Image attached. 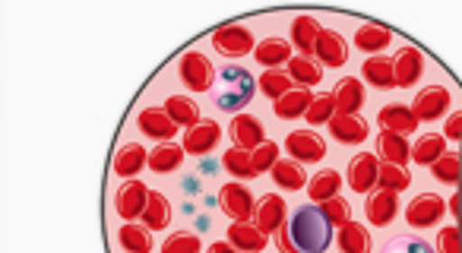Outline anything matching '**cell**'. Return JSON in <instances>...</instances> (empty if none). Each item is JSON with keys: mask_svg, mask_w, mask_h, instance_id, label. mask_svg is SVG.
Returning <instances> with one entry per match:
<instances>
[{"mask_svg": "<svg viewBox=\"0 0 462 253\" xmlns=\"http://www.w3.org/2000/svg\"><path fill=\"white\" fill-rule=\"evenodd\" d=\"M329 240H333V221L314 203L298 206L289 215V225L279 231L282 253H327Z\"/></svg>", "mask_w": 462, "mask_h": 253, "instance_id": "6da1fadb", "label": "cell"}, {"mask_svg": "<svg viewBox=\"0 0 462 253\" xmlns=\"http://www.w3.org/2000/svg\"><path fill=\"white\" fill-rule=\"evenodd\" d=\"M254 73L241 64H228L218 73V86H216V108L225 114H241L247 104L254 102Z\"/></svg>", "mask_w": 462, "mask_h": 253, "instance_id": "7a4b0ae2", "label": "cell"}, {"mask_svg": "<svg viewBox=\"0 0 462 253\" xmlns=\"http://www.w3.org/2000/svg\"><path fill=\"white\" fill-rule=\"evenodd\" d=\"M212 48H216L222 58L228 60H238L245 58V54H254L257 48H254V35L247 26H222L212 32Z\"/></svg>", "mask_w": 462, "mask_h": 253, "instance_id": "3957f363", "label": "cell"}, {"mask_svg": "<svg viewBox=\"0 0 462 253\" xmlns=\"http://www.w3.org/2000/svg\"><path fill=\"white\" fill-rule=\"evenodd\" d=\"M216 67L209 58H203L199 51H187L180 58V79L190 92H209L216 86Z\"/></svg>", "mask_w": 462, "mask_h": 253, "instance_id": "277c9868", "label": "cell"}, {"mask_svg": "<svg viewBox=\"0 0 462 253\" xmlns=\"http://www.w3.org/2000/svg\"><path fill=\"white\" fill-rule=\"evenodd\" d=\"M149 194H152V190H149L143 181H124L115 196L117 215H121L124 221L143 219V212H146V206H149Z\"/></svg>", "mask_w": 462, "mask_h": 253, "instance_id": "5b68a950", "label": "cell"}, {"mask_svg": "<svg viewBox=\"0 0 462 253\" xmlns=\"http://www.w3.org/2000/svg\"><path fill=\"white\" fill-rule=\"evenodd\" d=\"M218 209L228 215L231 221H251L254 212V194L245 187V184H225L218 190Z\"/></svg>", "mask_w": 462, "mask_h": 253, "instance_id": "8992f818", "label": "cell"}, {"mask_svg": "<svg viewBox=\"0 0 462 253\" xmlns=\"http://www.w3.org/2000/svg\"><path fill=\"white\" fill-rule=\"evenodd\" d=\"M443 212H447V200H443V196L418 194L415 200L409 203V209H405V221H409L411 228H430L443 219Z\"/></svg>", "mask_w": 462, "mask_h": 253, "instance_id": "52a82bcc", "label": "cell"}, {"mask_svg": "<svg viewBox=\"0 0 462 253\" xmlns=\"http://www.w3.org/2000/svg\"><path fill=\"white\" fill-rule=\"evenodd\" d=\"M285 152H291L295 162L310 165V162H320V158L327 156V143H323V137L314 131H295L285 137Z\"/></svg>", "mask_w": 462, "mask_h": 253, "instance_id": "ba28073f", "label": "cell"}, {"mask_svg": "<svg viewBox=\"0 0 462 253\" xmlns=\"http://www.w3.org/2000/svg\"><path fill=\"white\" fill-rule=\"evenodd\" d=\"M374 184H380V165L374 152H361L348 162V187L355 194H374Z\"/></svg>", "mask_w": 462, "mask_h": 253, "instance_id": "9c48e42d", "label": "cell"}, {"mask_svg": "<svg viewBox=\"0 0 462 253\" xmlns=\"http://www.w3.org/2000/svg\"><path fill=\"white\" fill-rule=\"evenodd\" d=\"M285 212H289V206H285V200L279 194H263L257 203V215H254V221H257L260 231L266 234H279L289 221H285Z\"/></svg>", "mask_w": 462, "mask_h": 253, "instance_id": "30bf717a", "label": "cell"}, {"mask_svg": "<svg viewBox=\"0 0 462 253\" xmlns=\"http://www.w3.org/2000/svg\"><path fill=\"white\" fill-rule=\"evenodd\" d=\"M218 140H222V127L216 121H209V117H203L197 127H190L184 133V149L187 156H206V152L216 149Z\"/></svg>", "mask_w": 462, "mask_h": 253, "instance_id": "8fae6325", "label": "cell"}, {"mask_svg": "<svg viewBox=\"0 0 462 253\" xmlns=\"http://www.w3.org/2000/svg\"><path fill=\"white\" fill-rule=\"evenodd\" d=\"M447 108H449V92L443 86H428L411 102V111L418 114V121H437V117L447 114Z\"/></svg>", "mask_w": 462, "mask_h": 253, "instance_id": "7c38bea8", "label": "cell"}, {"mask_svg": "<svg viewBox=\"0 0 462 253\" xmlns=\"http://www.w3.org/2000/svg\"><path fill=\"white\" fill-rule=\"evenodd\" d=\"M136 123H140V131L146 133V137L162 140V143H168V140L178 133V123L171 121V114H168L165 108H143L140 114H136Z\"/></svg>", "mask_w": 462, "mask_h": 253, "instance_id": "4fadbf2b", "label": "cell"}, {"mask_svg": "<svg viewBox=\"0 0 462 253\" xmlns=\"http://www.w3.org/2000/svg\"><path fill=\"white\" fill-rule=\"evenodd\" d=\"M396 212H399V200H396V194L393 190H374V194H367V203H365V215H367V221L371 225H377V228H383V225H390L393 219H396Z\"/></svg>", "mask_w": 462, "mask_h": 253, "instance_id": "5bb4252c", "label": "cell"}, {"mask_svg": "<svg viewBox=\"0 0 462 253\" xmlns=\"http://www.w3.org/2000/svg\"><path fill=\"white\" fill-rule=\"evenodd\" d=\"M329 137L339 140V143H346V146L365 143V140H367L365 117H358V114H336L333 121H329Z\"/></svg>", "mask_w": 462, "mask_h": 253, "instance_id": "9a60e30c", "label": "cell"}, {"mask_svg": "<svg viewBox=\"0 0 462 253\" xmlns=\"http://www.w3.org/2000/svg\"><path fill=\"white\" fill-rule=\"evenodd\" d=\"M317 58H320V64H327L329 70H336V67H346L348 41L342 39L336 29H323L320 41H317Z\"/></svg>", "mask_w": 462, "mask_h": 253, "instance_id": "2e32d148", "label": "cell"}, {"mask_svg": "<svg viewBox=\"0 0 462 253\" xmlns=\"http://www.w3.org/2000/svg\"><path fill=\"white\" fill-rule=\"evenodd\" d=\"M231 140H235L238 149H257V146L266 143L263 123H260L254 114H238L235 121H231Z\"/></svg>", "mask_w": 462, "mask_h": 253, "instance_id": "e0dca14e", "label": "cell"}, {"mask_svg": "<svg viewBox=\"0 0 462 253\" xmlns=\"http://www.w3.org/2000/svg\"><path fill=\"white\" fill-rule=\"evenodd\" d=\"M377 123L383 127V131L409 137V133L418 131V114L411 108H405V104H386V108L377 114Z\"/></svg>", "mask_w": 462, "mask_h": 253, "instance_id": "ac0fdd59", "label": "cell"}, {"mask_svg": "<svg viewBox=\"0 0 462 253\" xmlns=\"http://www.w3.org/2000/svg\"><path fill=\"white\" fill-rule=\"evenodd\" d=\"M228 244H235L241 253H260L266 247V231H260L257 221H235L228 228Z\"/></svg>", "mask_w": 462, "mask_h": 253, "instance_id": "d6986e66", "label": "cell"}, {"mask_svg": "<svg viewBox=\"0 0 462 253\" xmlns=\"http://www.w3.org/2000/svg\"><path fill=\"white\" fill-rule=\"evenodd\" d=\"M393 64H396V86H402V89H409V86L418 83V77H421L424 70V58L418 48L405 45L402 51L393 58Z\"/></svg>", "mask_w": 462, "mask_h": 253, "instance_id": "ffe728a7", "label": "cell"}, {"mask_svg": "<svg viewBox=\"0 0 462 253\" xmlns=\"http://www.w3.org/2000/svg\"><path fill=\"white\" fill-rule=\"evenodd\" d=\"M254 58H257V64H263L266 70H279L282 64H291V45L285 39H276V35H270V39H263L257 45Z\"/></svg>", "mask_w": 462, "mask_h": 253, "instance_id": "44dd1931", "label": "cell"}, {"mask_svg": "<svg viewBox=\"0 0 462 253\" xmlns=\"http://www.w3.org/2000/svg\"><path fill=\"white\" fill-rule=\"evenodd\" d=\"M310 104H314L310 89H291L289 95H282L279 102H273V114H276L279 121H295V117L308 114Z\"/></svg>", "mask_w": 462, "mask_h": 253, "instance_id": "7402d4cb", "label": "cell"}, {"mask_svg": "<svg viewBox=\"0 0 462 253\" xmlns=\"http://www.w3.org/2000/svg\"><path fill=\"white\" fill-rule=\"evenodd\" d=\"M320 32H323V29L317 26L314 16H298V20L291 23V45H295L298 51L304 54V58H310V54H317V41H320Z\"/></svg>", "mask_w": 462, "mask_h": 253, "instance_id": "603a6c76", "label": "cell"}, {"mask_svg": "<svg viewBox=\"0 0 462 253\" xmlns=\"http://www.w3.org/2000/svg\"><path fill=\"white\" fill-rule=\"evenodd\" d=\"M361 77L365 83H371L374 89H393L396 86V64L390 58H367L365 67H361Z\"/></svg>", "mask_w": 462, "mask_h": 253, "instance_id": "cb8c5ba5", "label": "cell"}, {"mask_svg": "<svg viewBox=\"0 0 462 253\" xmlns=\"http://www.w3.org/2000/svg\"><path fill=\"white\" fill-rule=\"evenodd\" d=\"M333 98L339 114H358V108L365 104V86H361V79L348 77L333 89Z\"/></svg>", "mask_w": 462, "mask_h": 253, "instance_id": "d4e9b609", "label": "cell"}, {"mask_svg": "<svg viewBox=\"0 0 462 253\" xmlns=\"http://www.w3.org/2000/svg\"><path fill=\"white\" fill-rule=\"evenodd\" d=\"M143 165H149V156L140 143H124L121 149L115 152V175L117 177H134L140 175Z\"/></svg>", "mask_w": 462, "mask_h": 253, "instance_id": "484cf974", "label": "cell"}, {"mask_svg": "<svg viewBox=\"0 0 462 253\" xmlns=\"http://www.w3.org/2000/svg\"><path fill=\"white\" fill-rule=\"evenodd\" d=\"M377 152H380V158H383V162L402 165V168H405V162L411 158V146L405 143L402 133H390V131H383L377 137Z\"/></svg>", "mask_w": 462, "mask_h": 253, "instance_id": "4316f807", "label": "cell"}, {"mask_svg": "<svg viewBox=\"0 0 462 253\" xmlns=\"http://www.w3.org/2000/svg\"><path fill=\"white\" fill-rule=\"evenodd\" d=\"M393 41V32L386 26H377V23H367L355 32V48L358 51H367L371 58H377V51H383L386 45Z\"/></svg>", "mask_w": 462, "mask_h": 253, "instance_id": "83f0119b", "label": "cell"}, {"mask_svg": "<svg viewBox=\"0 0 462 253\" xmlns=\"http://www.w3.org/2000/svg\"><path fill=\"white\" fill-rule=\"evenodd\" d=\"M184 156H187L184 146H174V143L159 146V149H152V156H149V171H152V175H171V171H178L180 165H184Z\"/></svg>", "mask_w": 462, "mask_h": 253, "instance_id": "f1b7e54d", "label": "cell"}, {"mask_svg": "<svg viewBox=\"0 0 462 253\" xmlns=\"http://www.w3.org/2000/svg\"><path fill=\"white\" fill-rule=\"evenodd\" d=\"M270 175L282 190H304V184H310V177L304 175L301 162H295V158H279V165L270 171Z\"/></svg>", "mask_w": 462, "mask_h": 253, "instance_id": "f546056e", "label": "cell"}, {"mask_svg": "<svg viewBox=\"0 0 462 253\" xmlns=\"http://www.w3.org/2000/svg\"><path fill=\"white\" fill-rule=\"evenodd\" d=\"M117 244L127 253H152V238H149L146 225H134V221H124L121 231H117Z\"/></svg>", "mask_w": 462, "mask_h": 253, "instance_id": "4dcf8cb0", "label": "cell"}, {"mask_svg": "<svg viewBox=\"0 0 462 253\" xmlns=\"http://www.w3.org/2000/svg\"><path fill=\"white\" fill-rule=\"evenodd\" d=\"M339 184H342L339 171H333V168L317 171V175L310 177V184H308L310 200H314V203H327V200H333V196H339Z\"/></svg>", "mask_w": 462, "mask_h": 253, "instance_id": "1f68e13d", "label": "cell"}, {"mask_svg": "<svg viewBox=\"0 0 462 253\" xmlns=\"http://www.w3.org/2000/svg\"><path fill=\"white\" fill-rule=\"evenodd\" d=\"M339 250L342 253H371V234L358 221L339 225Z\"/></svg>", "mask_w": 462, "mask_h": 253, "instance_id": "d6a6232c", "label": "cell"}, {"mask_svg": "<svg viewBox=\"0 0 462 253\" xmlns=\"http://www.w3.org/2000/svg\"><path fill=\"white\" fill-rule=\"evenodd\" d=\"M168 221H171V203H168L165 194L152 190V194H149L146 212H143V225L152 228V231H162V228H168Z\"/></svg>", "mask_w": 462, "mask_h": 253, "instance_id": "836d02e7", "label": "cell"}, {"mask_svg": "<svg viewBox=\"0 0 462 253\" xmlns=\"http://www.w3.org/2000/svg\"><path fill=\"white\" fill-rule=\"evenodd\" d=\"M165 111L171 114V121L178 123V127H187V131H190V127H197V123L203 121V117H199L197 102H190L187 95H171L165 102Z\"/></svg>", "mask_w": 462, "mask_h": 253, "instance_id": "e575fe53", "label": "cell"}, {"mask_svg": "<svg viewBox=\"0 0 462 253\" xmlns=\"http://www.w3.org/2000/svg\"><path fill=\"white\" fill-rule=\"evenodd\" d=\"M289 77L295 79L301 89H310V86H317L323 79V70H320V64H317L314 58H304V54H298V58H291V64H289Z\"/></svg>", "mask_w": 462, "mask_h": 253, "instance_id": "d590c367", "label": "cell"}, {"mask_svg": "<svg viewBox=\"0 0 462 253\" xmlns=\"http://www.w3.org/2000/svg\"><path fill=\"white\" fill-rule=\"evenodd\" d=\"M411 158H415L418 165H428V168L440 162L443 158V137L440 133H424V137L411 146Z\"/></svg>", "mask_w": 462, "mask_h": 253, "instance_id": "8d00e7d4", "label": "cell"}, {"mask_svg": "<svg viewBox=\"0 0 462 253\" xmlns=\"http://www.w3.org/2000/svg\"><path fill=\"white\" fill-rule=\"evenodd\" d=\"M222 165L228 168V175H231V177H241V181H247V177L257 175V168H254V156H251L247 149H238V146L225 152V156H222Z\"/></svg>", "mask_w": 462, "mask_h": 253, "instance_id": "74e56055", "label": "cell"}, {"mask_svg": "<svg viewBox=\"0 0 462 253\" xmlns=\"http://www.w3.org/2000/svg\"><path fill=\"white\" fill-rule=\"evenodd\" d=\"M291 83L295 79L289 77V70H266L263 77H260V92H263L266 98H273V102H279L282 95H289L291 92Z\"/></svg>", "mask_w": 462, "mask_h": 253, "instance_id": "f35d334b", "label": "cell"}, {"mask_svg": "<svg viewBox=\"0 0 462 253\" xmlns=\"http://www.w3.org/2000/svg\"><path fill=\"white\" fill-rule=\"evenodd\" d=\"M409 184H411L409 168H402V165H390V162L380 165V187L383 190L402 194V190H409Z\"/></svg>", "mask_w": 462, "mask_h": 253, "instance_id": "ab89813d", "label": "cell"}, {"mask_svg": "<svg viewBox=\"0 0 462 253\" xmlns=\"http://www.w3.org/2000/svg\"><path fill=\"white\" fill-rule=\"evenodd\" d=\"M162 253H203V244H199L197 234L178 231V234H168L165 244H162Z\"/></svg>", "mask_w": 462, "mask_h": 253, "instance_id": "60d3db41", "label": "cell"}, {"mask_svg": "<svg viewBox=\"0 0 462 253\" xmlns=\"http://www.w3.org/2000/svg\"><path fill=\"white\" fill-rule=\"evenodd\" d=\"M380 253H437L430 250V244L418 234H402V238H393L390 244H383Z\"/></svg>", "mask_w": 462, "mask_h": 253, "instance_id": "b9f144b4", "label": "cell"}, {"mask_svg": "<svg viewBox=\"0 0 462 253\" xmlns=\"http://www.w3.org/2000/svg\"><path fill=\"white\" fill-rule=\"evenodd\" d=\"M336 114H339V111H336V98L329 95V92H323V95H314V104H310V111L304 117H308L310 123H329Z\"/></svg>", "mask_w": 462, "mask_h": 253, "instance_id": "7bdbcfd3", "label": "cell"}, {"mask_svg": "<svg viewBox=\"0 0 462 253\" xmlns=\"http://www.w3.org/2000/svg\"><path fill=\"white\" fill-rule=\"evenodd\" d=\"M251 156H254V168H257V175H263V171H273L279 165V146L263 143V146H257Z\"/></svg>", "mask_w": 462, "mask_h": 253, "instance_id": "ee69618b", "label": "cell"}, {"mask_svg": "<svg viewBox=\"0 0 462 253\" xmlns=\"http://www.w3.org/2000/svg\"><path fill=\"white\" fill-rule=\"evenodd\" d=\"M430 171H434L437 181L456 184V181H459V156H443L437 165H430Z\"/></svg>", "mask_w": 462, "mask_h": 253, "instance_id": "f6af8a7d", "label": "cell"}, {"mask_svg": "<svg viewBox=\"0 0 462 253\" xmlns=\"http://www.w3.org/2000/svg\"><path fill=\"white\" fill-rule=\"evenodd\" d=\"M320 209L327 212V219L333 221V225H346V221H352V212H348V203L342 200V196H333V200L320 203Z\"/></svg>", "mask_w": 462, "mask_h": 253, "instance_id": "bcb514c9", "label": "cell"}, {"mask_svg": "<svg viewBox=\"0 0 462 253\" xmlns=\"http://www.w3.org/2000/svg\"><path fill=\"white\" fill-rule=\"evenodd\" d=\"M437 253H462L459 250V228H456V225L440 228V238H437Z\"/></svg>", "mask_w": 462, "mask_h": 253, "instance_id": "7dc6e473", "label": "cell"}, {"mask_svg": "<svg viewBox=\"0 0 462 253\" xmlns=\"http://www.w3.org/2000/svg\"><path fill=\"white\" fill-rule=\"evenodd\" d=\"M443 137H447V140H456V143L462 140V111H456V114L447 121V127H443Z\"/></svg>", "mask_w": 462, "mask_h": 253, "instance_id": "c3c4849f", "label": "cell"}, {"mask_svg": "<svg viewBox=\"0 0 462 253\" xmlns=\"http://www.w3.org/2000/svg\"><path fill=\"white\" fill-rule=\"evenodd\" d=\"M209 253H238V247L228 244V240H216V244L209 247Z\"/></svg>", "mask_w": 462, "mask_h": 253, "instance_id": "681fc988", "label": "cell"}]
</instances>
